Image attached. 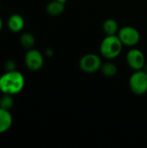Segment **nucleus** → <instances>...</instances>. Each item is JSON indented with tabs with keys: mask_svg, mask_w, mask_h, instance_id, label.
I'll return each mask as SVG.
<instances>
[{
	"mask_svg": "<svg viewBox=\"0 0 147 148\" xmlns=\"http://www.w3.org/2000/svg\"><path fill=\"white\" fill-rule=\"evenodd\" d=\"M24 84V76L17 70L6 71L0 76V91L3 95H17L23 89Z\"/></svg>",
	"mask_w": 147,
	"mask_h": 148,
	"instance_id": "nucleus-1",
	"label": "nucleus"
},
{
	"mask_svg": "<svg viewBox=\"0 0 147 148\" xmlns=\"http://www.w3.org/2000/svg\"><path fill=\"white\" fill-rule=\"evenodd\" d=\"M123 44L117 35L106 36L100 45V51L103 57L112 60L119 56L122 51Z\"/></svg>",
	"mask_w": 147,
	"mask_h": 148,
	"instance_id": "nucleus-2",
	"label": "nucleus"
},
{
	"mask_svg": "<svg viewBox=\"0 0 147 148\" xmlns=\"http://www.w3.org/2000/svg\"><path fill=\"white\" fill-rule=\"evenodd\" d=\"M129 88L134 95H145L147 92V71L140 69L133 73L129 79Z\"/></svg>",
	"mask_w": 147,
	"mask_h": 148,
	"instance_id": "nucleus-3",
	"label": "nucleus"
},
{
	"mask_svg": "<svg viewBox=\"0 0 147 148\" xmlns=\"http://www.w3.org/2000/svg\"><path fill=\"white\" fill-rule=\"evenodd\" d=\"M124 46L134 47L140 41V34L139 30L133 26H124L119 29L117 34Z\"/></svg>",
	"mask_w": 147,
	"mask_h": 148,
	"instance_id": "nucleus-4",
	"label": "nucleus"
},
{
	"mask_svg": "<svg viewBox=\"0 0 147 148\" xmlns=\"http://www.w3.org/2000/svg\"><path fill=\"white\" fill-rule=\"evenodd\" d=\"M102 65L101 59L96 54H86L84 55L79 62L80 69L88 74H93L101 70Z\"/></svg>",
	"mask_w": 147,
	"mask_h": 148,
	"instance_id": "nucleus-5",
	"label": "nucleus"
},
{
	"mask_svg": "<svg viewBox=\"0 0 147 148\" xmlns=\"http://www.w3.org/2000/svg\"><path fill=\"white\" fill-rule=\"evenodd\" d=\"M24 62L26 67L32 71H37L41 69L44 63V58L42 54L35 49H30L27 51L24 56Z\"/></svg>",
	"mask_w": 147,
	"mask_h": 148,
	"instance_id": "nucleus-6",
	"label": "nucleus"
},
{
	"mask_svg": "<svg viewBox=\"0 0 147 148\" xmlns=\"http://www.w3.org/2000/svg\"><path fill=\"white\" fill-rule=\"evenodd\" d=\"M126 59L128 66L134 71L143 69L146 65L145 55L139 49H135V48L131 49L127 52Z\"/></svg>",
	"mask_w": 147,
	"mask_h": 148,
	"instance_id": "nucleus-7",
	"label": "nucleus"
},
{
	"mask_svg": "<svg viewBox=\"0 0 147 148\" xmlns=\"http://www.w3.org/2000/svg\"><path fill=\"white\" fill-rule=\"evenodd\" d=\"M25 22L23 17L19 14H12L7 21L8 29L13 33H18L24 28Z\"/></svg>",
	"mask_w": 147,
	"mask_h": 148,
	"instance_id": "nucleus-8",
	"label": "nucleus"
},
{
	"mask_svg": "<svg viewBox=\"0 0 147 148\" xmlns=\"http://www.w3.org/2000/svg\"><path fill=\"white\" fill-rule=\"evenodd\" d=\"M13 119L10 110L0 108V134L7 132L12 126Z\"/></svg>",
	"mask_w": 147,
	"mask_h": 148,
	"instance_id": "nucleus-9",
	"label": "nucleus"
},
{
	"mask_svg": "<svg viewBox=\"0 0 147 148\" xmlns=\"http://www.w3.org/2000/svg\"><path fill=\"white\" fill-rule=\"evenodd\" d=\"M64 10H65L64 3L56 0H52L46 6V12L51 16H57L61 15L64 11Z\"/></svg>",
	"mask_w": 147,
	"mask_h": 148,
	"instance_id": "nucleus-10",
	"label": "nucleus"
},
{
	"mask_svg": "<svg viewBox=\"0 0 147 148\" xmlns=\"http://www.w3.org/2000/svg\"><path fill=\"white\" fill-rule=\"evenodd\" d=\"M102 29L106 34V36H113L118 34L120 29L116 20L113 18H108L104 21L102 24Z\"/></svg>",
	"mask_w": 147,
	"mask_h": 148,
	"instance_id": "nucleus-11",
	"label": "nucleus"
},
{
	"mask_svg": "<svg viewBox=\"0 0 147 148\" xmlns=\"http://www.w3.org/2000/svg\"><path fill=\"white\" fill-rule=\"evenodd\" d=\"M35 42H36L35 36L31 33L25 32L20 36V44L24 49H32L33 46L35 45Z\"/></svg>",
	"mask_w": 147,
	"mask_h": 148,
	"instance_id": "nucleus-12",
	"label": "nucleus"
},
{
	"mask_svg": "<svg viewBox=\"0 0 147 148\" xmlns=\"http://www.w3.org/2000/svg\"><path fill=\"white\" fill-rule=\"evenodd\" d=\"M101 71L102 75L107 77H113L118 72V68L114 63L107 62L106 63H102Z\"/></svg>",
	"mask_w": 147,
	"mask_h": 148,
	"instance_id": "nucleus-13",
	"label": "nucleus"
},
{
	"mask_svg": "<svg viewBox=\"0 0 147 148\" xmlns=\"http://www.w3.org/2000/svg\"><path fill=\"white\" fill-rule=\"evenodd\" d=\"M12 96L13 95H3L0 98V108H4L6 110H10V108H12L14 105V101Z\"/></svg>",
	"mask_w": 147,
	"mask_h": 148,
	"instance_id": "nucleus-14",
	"label": "nucleus"
},
{
	"mask_svg": "<svg viewBox=\"0 0 147 148\" xmlns=\"http://www.w3.org/2000/svg\"><path fill=\"white\" fill-rule=\"evenodd\" d=\"M4 69L6 71H13L16 70V63L12 60L6 61L4 63Z\"/></svg>",
	"mask_w": 147,
	"mask_h": 148,
	"instance_id": "nucleus-15",
	"label": "nucleus"
},
{
	"mask_svg": "<svg viewBox=\"0 0 147 148\" xmlns=\"http://www.w3.org/2000/svg\"><path fill=\"white\" fill-rule=\"evenodd\" d=\"M2 29H3V20H2V18L0 17V32H1Z\"/></svg>",
	"mask_w": 147,
	"mask_h": 148,
	"instance_id": "nucleus-16",
	"label": "nucleus"
},
{
	"mask_svg": "<svg viewBox=\"0 0 147 148\" xmlns=\"http://www.w3.org/2000/svg\"><path fill=\"white\" fill-rule=\"evenodd\" d=\"M56 1H59V2H62V3H66L67 2V0H56Z\"/></svg>",
	"mask_w": 147,
	"mask_h": 148,
	"instance_id": "nucleus-17",
	"label": "nucleus"
}]
</instances>
